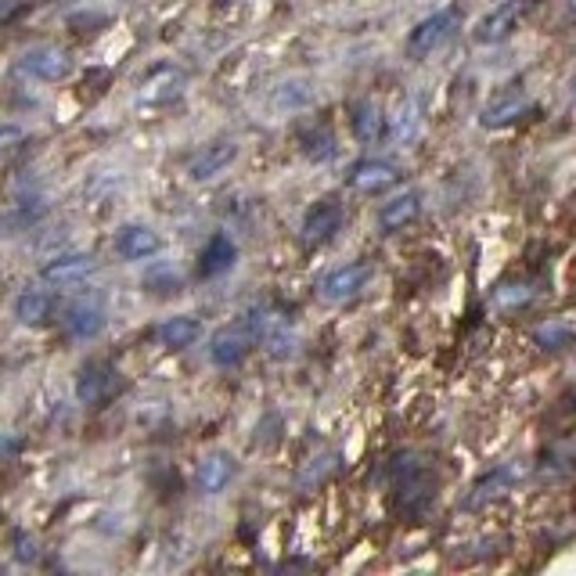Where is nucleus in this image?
<instances>
[{"mask_svg":"<svg viewBox=\"0 0 576 576\" xmlns=\"http://www.w3.org/2000/svg\"><path fill=\"white\" fill-rule=\"evenodd\" d=\"M65 328L76 339H94V335L105 332V306L94 303V299H80L65 310Z\"/></svg>","mask_w":576,"mask_h":576,"instance_id":"2eb2a0df","label":"nucleus"},{"mask_svg":"<svg viewBox=\"0 0 576 576\" xmlns=\"http://www.w3.org/2000/svg\"><path fill=\"white\" fill-rule=\"evenodd\" d=\"M234 260H238V245L227 234H213L206 242V249H202L198 270H202V278H216V274H227L234 267Z\"/></svg>","mask_w":576,"mask_h":576,"instance_id":"f3484780","label":"nucleus"},{"mask_svg":"<svg viewBox=\"0 0 576 576\" xmlns=\"http://www.w3.org/2000/svg\"><path fill=\"white\" fill-rule=\"evenodd\" d=\"M382 134H386V116L378 112L375 101H360L353 108V137L364 144H375Z\"/></svg>","mask_w":576,"mask_h":576,"instance_id":"aec40b11","label":"nucleus"},{"mask_svg":"<svg viewBox=\"0 0 576 576\" xmlns=\"http://www.w3.org/2000/svg\"><path fill=\"white\" fill-rule=\"evenodd\" d=\"M494 299L501 306H522V303H530V299H533V288H526V285H501L494 292Z\"/></svg>","mask_w":576,"mask_h":576,"instance_id":"393cba45","label":"nucleus"},{"mask_svg":"<svg viewBox=\"0 0 576 576\" xmlns=\"http://www.w3.org/2000/svg\"><path fill=\"white\" fill-rule=\"evenodd\" d=\"M26 141V130L18 123H0V155L11 152V148H18V144Z\"/></svg>","mask_w":576,"mask_h":576,"instance_id":"a878e982","label":"nucleus"},{"mask_svg":"<svg viewBox=\"0 0 576 576\" xmlns=\"http://www.w3.org/2000/svg\"><path fill=\"white\" fill-rule=\"evenodd\" d=\"M22 69H26L33 80H47V83L65 80L72 72V54L54 44H40V47H33V51L22 54Z\"/></svg>","mask_w":576,"mask_h":576,"instance_id":"0eeeda50","label":"nucleus"},{"mask_svg":"<svg viewBox=\"0 0 576 576\" xmlns=\"http://www.w3.org/2000/svg\"><path fill=\"white\" fill-rule=\"evenodd\" d=\"M180 83H184V76H180L177 69H170V65H162L159 72H152V76L144 80L141 98L144 101H170L180 94Z\"/></svg>","mask_w":576,"mask_h":576,"instance_id":"4be33fe9","label":"nucleus"},{"mask_svg":"<svg viewBox=\"0 0 576 576\" xmlns=\"http://www.w3.org/2000/svg\"><path fill=\"white\" fill-rule=\"evenodd\" d=\"M98 270L94 252H54L51 260L40 267V281L47 285H80Z\"/></svg>","mask_w":576,"mask_h":576,"instance_id":"20e7f679","label":"nucleus"},{"mask_svg":"<svg viewBox=\"0 0 576 576\" xmlns=\"http://www.w3.org/2000/svg\"><path fill=\"white\" fill-rule=\"evenodd\" d=\"M18 450H22V440H18V436H0V461L18 454Z\"/></svg>","mask_w":576,"mask_h":576,"instance_id":"cd10ccee","label":"nucleus"},{"mask_svg":"<svg viewBox=\"0 0 576 576\" xmlns=\"http://www.w3.org/2000/svg\"><path fill=\"white\" fill-rule=\"evenodd\" d=\"M249 346H252V335L249 328H220V332L209 339V357H213L216 368H238L245 357H249Z\"/></svg>","mask_w":576,"mask_h":576,"instance_id":"9d476101","label":"nucleus"},{"mask_svg":"<svg viewBox=\"0 0 576 576\" xmlns=\"http://www.w3.org/2000/svg\"><path fill=\"white\" fill-rule=\"evenodd\" d=\"M15 555H18V562H36V558H40V544H36L33 537H29V533H15Z\"/></svg>","mask_w":576,"mask_h":576,"instance_id":"bb28decb","label":"nucleus"},{"mask_svg":"<svg viewBox=\"0 0 576 576\" xmlns=\"http://www.w3.org/2000/svg\"><path fill=\"white\" fill-rule=\"evenodd\" d=\"M519 476H522V468H508V465L494 468L490 476H483L476 486H472V497H468V504H486L490 497L504 494V490H508V486H512Z\"/></svg>","mask_w":576,"mask_h":576,"instance_id":"412c9836","label":"nucleus"},{"mask_svg":"<svg viewBox=\"0 0 576 576\" xmlns=\"http://www.w3.org/2000/svg\"><path fill=\"white\" fill-rule=\"evenodd\" d=\"M458 22H461V8H443L436 11V15L422 18V22L407 33V54H411L414 62H425L432 51H440L450 36H454Z\"/></svg>","mask_w":576,"mask_h":576,"instance_id":"f257e3e1","label":"nucleus"},{"mask_svg":"<svg viewBox=\"0 0 576 576\" xmlns=\"http://www.w3.org/2000/svg\"><path fill=\"white\" fill-rule=\"evenodd\" d=\"M51 296H47L44 288H26L22 296L15 299V317L18 324H26V328H44L51 321Z\"/></svg>","mask_w":576,"mask_h":576,"instance_id":"6ab92c4d","label":"nucleus"},{"mask_svg":"<svg viewBox=\"0 0 576 576\" xmlns=\"http://www.w3.org/2000/svg\"><path fill=\"white\" fill-rule=\"evenodd\" d=\"M404 177L400 173V166H393V162L386 159H360L350 166V188L353 191H364V195H378V191L393 188L396 180Z\"/></svg>","mask_w":576,"mask_h":576,"instance_id":"6e6552de","label":"nucleus"},{"mask_svg":"<svg viewBox=\"0 0 576 576\" xmlns=\"http://www.w3.org/2000/svg\"><path fill=\"white\" fill-rule=\"evenodd\" d=\"M119 386H123L119 371L101 360V364H87V368H83L80 382H76V396H80V404L101 407L119 393Z\"/></svg>","mask_w":576,"mask_h":576,"instance_id":"423d86ee","label":"nucleus"},{"mask_svg":"<svg viewBox=\"0 0 576 576\" xmlns=\"http://www.w3.org/2000/svg\"><path fill=\"white\" fill-rule=\"evenodd\" d=\"M234 472H238V465H234L231 454L216 450V454H209V458L198 461V468H195V490H198V494H224L227 486H231Z\"/></svg>","mask_w":576,"mask_h":576,"instance_id":"9b49d317","label":"nucleus"},{"mask_svg":"<svg viewBox=\"0 0 576 576\" xmlns=\"http://www.w3.org/2000/svg\"><path fill=\"white\" fill-rule=\"evenodd\" d=\"M339 231H342V202L339 198H321V202H314V206L306 209L299 238H303V245H324L332 242Z\"/></svg>","mask_w":576,"mask_h":576,"instance_id":"39448f33","label":"nucleus"},{"mask_svg":"<svg viewBox=\"0 0 576 576\" xmlns=\"http://www.w3.org/2000/svg\"><path fill=\"white\" fill-rule=\"evenodd\" d=\"M162 249L159 231L144 224H126L123 231L116 234V252L123 260H152L155 252Z\"/></svg>","mask_w":576,"mask_h":576,"instance_id":"4468645a","label":"nucleus"},{"mask_svg":"<svg viewBox=\"0 0 576 576\" xmlns=\"http://www.w3.org/2000/svg\"><path fill=\"white\" fill-rule=\"evenodd\" d=\"M573 101H576V76H573Z\"/></svg>","mask_w":576,"mask_h":576,"instance_id":"c756f323","label":"nucleus"},{"mask_svg":"<svg viewBox=\"0 0 576 576\" xmlns=\"http://www.w3.org/2000/svg\"><path fill=\"white\" fill-rule=\"evenodd\" d=\"M371 278V267L368 263H342V267L328 270L321 281H317V296L324 303H346V299L360 296V288L368 285Z\"/></svg>","mask_w":576,"mask_h":576,"instance_id":"7ed1b4c3","label":"nucleus"},{"mask_svg":"<svg viewBox=\"0 0 576 576\" xmlns=\"http://www.w3.org/2000/svg\"><path fill=\"white\" fill-rule=\"evenodd\" d=\"M234 159H238V144H234V141H216V144H209V148H202V152L191 159L188 173H191V180L206 184V180L220 177V173H224Z\"/></svg>","mask_w":576,"mask_h":576,"instance_id":"ddd939ff","label":"nucleus"},{"mask_svg":"<svg viewBox=\"0 0 576 576\" xmlns=\"http://www.w3.org/2000/svg\"><path fill=\"white\" fill-rule=\"evenodd\" d=\"M530 112H533L530 94L508 90V94H501V98L490 101V105L479 112V123H483L486 130H504V126H515L519 119H526Z\"/></svg>","mask_w":576,"mask_h":576,"instance_id":"1a4fd4ad","label":"nucleus"},{"mask_svg":"<svg viewBox=\"0 0 576 576\" xmlns=\"http://www.w3.org/2000/svg\"><path fill=\"white\" fill-rule=\"evenodd\" d=\"M386 130L396 144L418 141V134H422V98H407L404 105L393 112V119L386 123Z\"/></svg>","mask_w":576,"mask_h":576,"instance_id":"dca6fc26","label":"nucleus"},{"mask_svg":"<svg viewBox=\"0 0 576 576\" xmlns=\"http://www.w3.org/2000/svg\"><path fill=\"white\" fill-rule=\"evenodd\" d=\"M198 339H202V321L191 314L170 317V321L159 324V342L166 350H188Z\"/></svg>","mask_w":576,"mask_h":576,"instance_id":"a211bd4d","label":"nucleus"},{"mask_svg":"<svg viewBox=\"0 0 576 576\" xmlns=\"http://www.w3.org/2000/svg\"><path fill=\"white\" fill-rule=\"evenodd\" d=\"M533 339H537L544 350H558V346H566V342L573 339V332H569L566 324H548V328H540Z\"/></svg>","mask_w":576,"mask_h":576,"instance_id":"b1692460","label":"nucleus"},{"mask_svg":"<svg viewBox=\"0 0 576 576\" xmlns=\"http://www.w3.org/2000/svg\"><path fill=\"white\" fill-rule=\"evenodd\" d=\"M418 213H422V195H418V191H400V195H393L389 202H382V209H378V227L386 234H396L404 231L407 224H414Z\"/></svg>","mask_w":576,"mask_h":576,"instance_id":"f8f14e48","label":"nucleus"},{"mask_svg":"<svg viewBox=\"0 0 576 576\" xmlns=\"http://www.w3.org/2000/svg\"><path fill=\"white\" fill-rule=\"evenodd\" d=\"M303 152H306V159H310V162H328V159H335L339 144H335L332 130L317 126V130H310V134L303 137Z\"/></svg>","mask_w":576,"mask_h":576,"instance_id":"5701e85b","label":"nucleus"},{"mask_svg":"<svg viewBox=\"0 0 576 576\" xmlns=\"http://www.w3.org/2000/svg\"><path fill=\"white\" fill-rule=\"evenodd\" d=\"M526 8H530V0H497L494 8L479 18V26L472 29V40H476L479 47L504 44V40H508V36L519 29Z\"/></svg>","mask_w":576,"mask_h":576,"instance_id":"f03ea898","label":"nucleus"},{"mask_svg":"<svg viewBox=\"0 0 576 576\" xmlns=\"http://www.w3.org/2000/svg\"><path fill=\"white\" fill-rule=\"evenodd\" d=\"M220 4H242V0H220Z\"/></svg>","mask_w":576,"mask_h":576,"instance_id":"c85d7f7f","label":"nucleus"}]
</instances>
